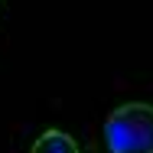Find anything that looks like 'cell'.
Returning a JSON list of instances; mask_svg holds the SVG:
<instances>
[{"label":"cell","mask_w":153,"mask_h":153,"mask_svg":"<svg viewBox=\"0 0 153 153\" xmlns=\"http://www.w3.org/2000/svg\"><path fill=\"white\" fill-rule=\"evenodd\" d=\"M108 153H153V104L124 101L104 117Z\"/></svg>","instance_id":"obj_1"},{"label":"cell","mask_w":153,"mask_h":153,"mask_svg":"<svg viewBox=\"0 0 153 153\" xmlns=\"http://www.w3.org/2000/svg\"><path fill=\"white\" fill-rule=\"evenodd\" d=\"M30 153H82V147L75 143V137H72V134L49 127V130H42V134L33 140Z\"/></svg>","instance_id":"obj_2"}]
</instances>
